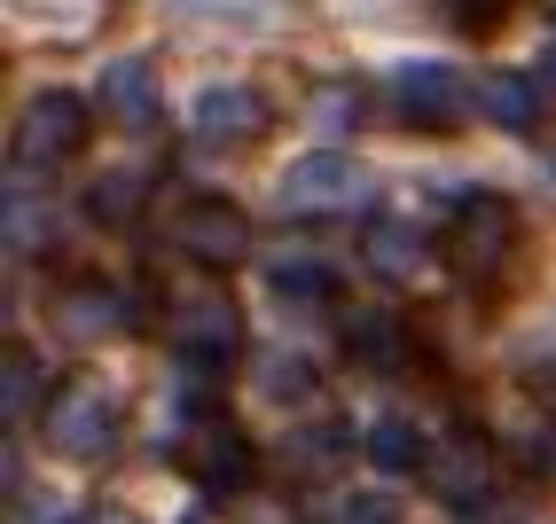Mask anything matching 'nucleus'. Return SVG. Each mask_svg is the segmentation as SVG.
<instances>
[{"label":"nucleus","mask_w":556,"mask_h":524,"mask_svg":"<svg viewBox=\"0 0 556 524\" xmlns=\"http://www.w3.org/2000/svg\"><path fill=\"white\" fill-rule=\"evenodd\" d=\"M361 196H368V172L345 157V149H306V157L282 172V212H290V219H329V212H353Z\"/></svg>","instance_id":"9"},{"label":"nucleus","mask_w":556,"mask_h":524,"mask_svg":"<svg viewBox=\"0 0 556 524\" xmlns=\"http://www.w3.org/2000/svg\"><path fill=\"white\" fill-rule=\"evenodd\" d=\"M353 423H338V416H321V423H306V431H290V446H282V470H290V485H329L345 462H353Z\"/></svg>","instance_id":"14"},{"label":"nucleus","mask_w":556,"mask_h":524,"mask_svg":"<svg viewBox=\"0 0 556 524\" xmlns=\"http://www.w3.org/2000/svg\"><path fill=\"white\" fill-rule=\"evenodd\" d=\"M0 219H9V251H16V258H40V251H55V235H63L55 204H48L40 189H31L24 172L9 180V204H0Z\"/></svg>","instance_id":"17"},{"label":"nucleus","mask_w":556,"mask_h":524,"mask_svg":"<svg viewBox=\"0 0 556 524\" xmlns=\"http://www.w3.org/2000/svg\"><path fill=\"white\" fill-rule=\"evenodd\" d=\"M87 133H94V110H87V94H71V87H40L24 110H16V133H9V165L24 172V180H40V172H55V165H71L87 149Z\"/></svg>","instance_id":"2"},{"label":"nucleus","mask_w":556,"mask_h":524,"mask_svg":"<svg viewBox=\"0 0 556 524\" xmlns=\"http://www.w3.org/2000/svg\"><path fill=\"white\" fill-rule=\"evenodd\" d=\"M141 196H150V172H141V165H118V172H102L94 189H87V219H102V228H134V219H141Z\"/></svg>","instance_id":"22"},{"label":"nucleus","mask_w":556,"mask_h":524,"mask_svg":"<svg viewBox=\"0 0 556 524\" xmlns=\"http://www.w3.org/2000/svg\"><path fill=\"white\" fill-rule=\"evenodd\" d=\"M94 110H102L110 126H126V133H157V118H165V94H157V63H150V55H118V63H102Z\"/></svg>","instance_id":"12"},{"label":"nucleus","mask_w":556,"mask_h":524,"mask_svg":"<svg viewBox=\"0 0 556 524\" xmlns=\"http://www.w3.org/2000/svg\"><path fill=\"white\" fill-rule=\"evenodd\" d=\"M165 336H173L180 368H197V376H219V368L243 353V314H236V297L197 290V297H173Z\"/></svg>","instance_id":"4"},{"label":"nucleus","mask_w":556,"mask_h":524,"mask_svg":"<svg viewBox=\"0 0 556 524\" xmlns=\"http://www.w3.org/2000/svg\"><path fill=\"white\" fill-rule=\"evenodd\" d=\"M258 274H267L275 306H299V314H314V306H338V267H329L321 251H275Z\"/></svg>","instance_id":"15"},{"label":"nucleus","mask_w":556,"mask_h":524,"mask_svg":"<svg viewBox=\"0 0 556 524\" xmlns=\"http://www.w3.org/2000/svg\"><path fill=\"white\" fill-rule=\"evenodd\" d=\"M9 524H87L79 509H63V501H31V509H16Z\"/></svg>","instance_id":"26"},{"label":"nucleus","mask_w":556,"mask_h":524,"mask_svg":"<svg viewBox=\"0 0 556 524\" xmlns=\"http://www.w3.org/2000/svg\"><path fill=\"white\" fill-rule=\"evenodd\" d=\"M102 524H126V516H118V509H110V516H102Z\"/></svg>","instance_id":"28"},{"label":"nucleus","mask_w":556,"mask_h":524,"mask_svg":"<svg viewBox=\"0 0 556 524\" xmlns=\"http://www.w3.org/2000/svg\"><path fill=\"white\" fill-rule=\"evenodd\" d=\"M541 71H548V79H556V40H548V48H541Z\"/></svg>","instance_id":"27"},{"label":"nucleus","mask_w":556,"mask_h":524,"mask_svg":"<svg viewBox=\"0 0 556 524\" xmlns=\"http://www.w3.org/2000/svg\"><path fill=\"white\" fill-rule=\"evenodd\" d=\"M517 251H526V219H517L509 196L494 189H470L455 212H447V235H439V258L470 282V290H494L509 267H517Z\"/></svg>","instance_id":"1"},{"label":"nucleus","mask_w":556,"mask_h":524,"mask_svg":"<svg viewBox=\"0 0 556 524\" xmlns=\"http://www.w3.org/2000/svg\"><path fill=\"white\" fill-rule=\"evenodd\" d=\"M40 407H48V368H40V353L9 345V353H0V416L24 423V416H40Z\"/></svg>","instance_id":"20"},{"label":"nucleus","mask_w":556,"mask_h":524,"mask_svg":"<svg viewBox=\"0 0 556 524\" xmlns=\"http://www.w3.org/2000/svg\"><path fill=\"white\" fill-rule=\"evenodd\" d=\"M392 110H400V126H416V133H455L470 118V87H463V71L455 63H400L392 79H384Z\"/></svg>","instance_id":"7"},{"label":"nucleus","mask_w":556,"mask_h":524,"mask_svg":"<svg viewBox=\"0 0 556 524\" xmlns=\"http://www.w3.org/2000/svg\"><path fill=\"white\" fill-rule=\"evenodd\" d=\"M361 455L377 470H392V477H407V470H431V438H424L416 416H377L361 431Z\"/></svg>","instance_id":"19"},{"label":"nucleus","mask_w":556,"mask_h":524,"mask_svg":"<svg viewBox=\"0 0 556 524\" xmlns=\"http://www.w3.org/2000/svg\"><path fill=\"white\" fill-rule=\"evenodd\" d=\"M251 384H258V399H275V407H306L321 376H314V360H306V353H258Z\"/></svg>","instance_id":"23"},{"label":"nucleus","mask_w":556,"mask_h":524,"mask_svg":"<svg viewBox=\"0 0 556 524\" xmlns=\"http://www.w3.org/2000/svg\"><path fill=\"white\" fill-rule=\"evenodd\" d=\"M173 251L189 258V267H204V274L243 267V251H251L243 204H228V196H180V212H173Z\"/></svg>","instance_id":"6"},{"label":"nucleus","mask_w":556,"mask_h":524,"mask_svg":"<svg viewBox=\"0 0 556 524\" xmlns=\"http://www.w3.org/2000/svg\"><path fill=\"white\" fill-rule=\"evenodd\" d=\"M502 455L526 470V477H541V485H556V416H517L509 431H502Z\"/></svg>","instance_id":"21"},{"label":"nucleus","mask_w":556,"mask_h":524,"mask_svg":"<svg viewBox=\"0 0 556 524\" xmlns=\"http://www.w3.org/2000/svg\"><path fill=\"white\" fill-rule=\"evenodd\" d=\"M48 321L71 336V345H110V336H134V329H141V297H134L126 282L87 274V282H63V290H55Z\"/></svg>","instance_id":"8"},{"label":"nucleus","mask_w":556,"mask_h":524,"mask_svg":"<svg viewBox=\"0 0 556 524\" xmlns=\"http://www.w3.org/2000/svg\"><path fill=\"white\" fill-rule=\"evenodd\" d=\"M345 353H353V368H377V376H392V368L416 360V336H407L400 314L361 306V314H345Z\"/></svg>","instance_id":"16"},{"label":"nucleus","mask_w":556,"mask_h":524,"mask_svg":"<svg viewBox=\"0 0 556 524\" xmlns=\"http://www.w3.org/2000/svg\"><path fill=\"white\" fill-rule=\"evenodd\" d=\"M173 455H180V470H189L204 494H243L251 470H258L243 423H228V416H204L197 431H180V438H173Z\"/></svg>","instance_id":"10"},{"label":"nucleus","mask_w":556,"mask_h":524,"mask_svg":"<svg viewBox=\"0 0 556 524\" xmlns=\"http://www.w3.org/2000/svg\"><path fill=\"white\" fill-rule=\"evenodd\" d=\"M439 16H447L463 40H486V31H502L517 16V0H439Z\"/></svg>","instance_id":"24"},{"label":"nucleus","mask_w":556,"mask_h":524,"mask_svg":"<svg viewBox=\"0 0 556 524\" xmlns=\"http://www.w3.org/2000/svg\"><path fill=\"white\" fill-rule=\"evenodd\" d=\"M118 431H126V407L94 376H71L48 399V446L63 462H110V455H118Z\"/></svg>","instance_id":"3"},{"label":"nucleus","mask_w":556,"mask_h":524,"mask_svg":"<svg viewBox=\"0 0 556 524\" xmlns=\"http://www.w3.org/2000/svg\"><path fill=\"white\" fill-rule=\"evenodd\" d=\"M502 446L494 438H478V431H455V438H439L431 446V470H424V485L439 501H447L455 516H470V509H494L502 501Z\"/></svg>","instance_id":"5"},{"label":"nucleus","mask_w":556,"mask_h":524,"mask_svg":"<svg viewBox=\"0 0 556 524\" xmlns=\"http://www.w3.org/2000/svg\"><path fill=\"white\" fill-rule=\"evenodd\" d=\"M361 267L377 274V282H392V290H407V282H424V274H431V235L416 228V219L377 212V219L361 228Z\"/></svg>","instance_id":"13"},{"label":"nucleus","mask_w":556,"mask_h":524,"mask_svg":"<svg viewBox=\"0 0 556 524\" xmlns=\"http://www.w3.org/2000/svg\"><path fill=\"white\" fill-rule=\"evenodd\" d=\"M321 524H400V501L392 494H345V501H329Z\"/></svg>","instance_id":"25"},{"label":"nucleus","mask_w":556,"mask_h":524,"mask_svg":"<svg viewBox=\"0 0 556 524\" xmlns=\"http://www.w3.org/2000/svg\"><path fill=\"white\" fill-rule=\"evenodd\" d=\"M478 110H486L502 133H533L541 126V79L533 71H486V79H478Z\"/></svg>","instance_id":"18"},{"label":"nucleus","mask_w":556,"mask_h":524,"mask_svg":"<svg viewBox=\"0 0 556 524\" xmlns=\"http://www.w3.org/2000/svg\"><path fill=\"white\" fill-rule=\"evenodd\" d=\"M267 126H275L267 94L243 87V79H219V87H204V94L189 102L197 149H251V141H267Z\"/></svg>","instance_id":"11"}]
</instances>
